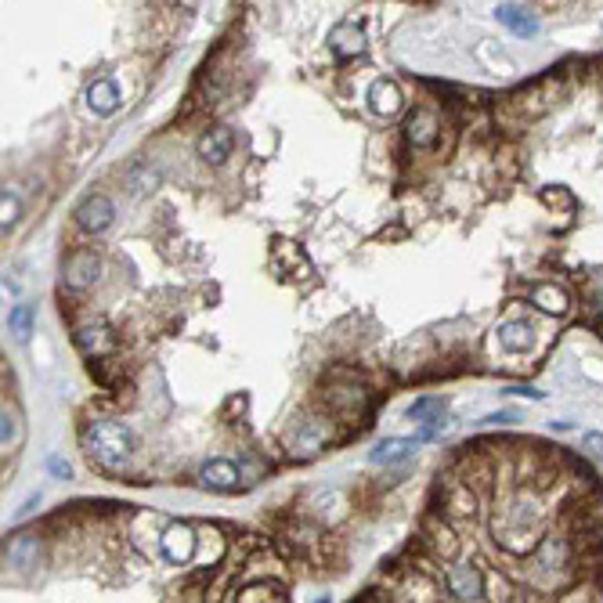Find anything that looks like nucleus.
<instances>
[{
  "label": "nucleus",
  "instance_id": "28",
  "mask_svg": "<svg viewBox=\"0 0 603 603\" xmlns=\"http://www.w3.org/2000/svg\"><path fill=\"white\" fill-rule=\"evenodd\" d=\"M156 181H159V174H156V170H148L145 163H138V166L130 170V188H134V192H152V188H156Z\"/></svg>",
  "mask_w": 603,
  "mask_h": 603
},
{
  "label": "nucleus",
  "instance_id": "4",
  "mask_svg": "<svg viewBox=\"0 0 603 603\" xmlns=\"http://www.w3.org/2000/svg\"><path fill=\"white\" fill-rule=\"evenodd\" d=\"M195 549H199V535L192 524H170L159 535V553L166 563H192Z\"/></svg>",
  "mask_w": 603,
  "mask_h": 603
},
{
  "label": "nucleus",
  "instance_id": "19",
  "mask_svg": "<svg viewBox=\"0 0 603 603\" xmlns=\"http://www.w3.org/2000/svg\"><path fill=\"white\" fill-rule=\"evenodd\" d=\"M499 344L509 355H524L531 347V326L527 322H506V326H499Z\"/></svg>",
  "mask_w": 603,
  "mask_h": 603
},
{
  "label": "nucleus",
  "instance_id": "26",
  "mask_svg": "<svg viewBox=\"0 0 603 603\" xmlns=\"http://www.w3.org/2000/svg\"><path fill=\"white\" fill-rule=\"evenodd\" d=\"M8 329H12L19 340H26V337L33 333V308H30V304H15V308L8 311Z\"/></svg>",
  "mask_w": 603,
  "mask_h": 603
},
{
  "label": "nucleus",
  "instance_id": "3",
  "mask_svg": "<svg viewBox=\"0 0 603 603\" xmlns=\"http://www.w3.org/2000/svg\"><path fill=\"white\" fill-rule=\"evenodd\" d=\"M391 599H394V603H437V599H441V589H437V581H434L427 571L412 567V571H405V574L391 585Z\"/></svg>",
  "mask_w": 603,
  "mask_h": 603
},
{
  "label": "nucleus",
  "instance_id": "13",
  "mask_svg": "<svg viewBox=\"0 0 603 603\" xmlns=\"http://www.w3.org/2000/svg\"><path fill=\"white\" fill-rule=\"evenodd\" d=\"M329 48L337 58H358L365 51V33L355 22H340L329 30Z\"/></svg>",
  "mask_w": 603,
  "mask_h": 603
},
{
  "label": "nucleus",
  "instance_id": "17",
  "mask_svg": "<svg viewBox=\"0 0 603 603\" xmlns=\"http://www.w3.org/2000/svg\"><path fill=\"white\" fill-rule=\"evenodd\" d=\"M531 304L538 308V311H545V315H567V292L560 289V285H553V282H542V285H535L531 289Z\"/></svg>",
  "mask_w": 603,
  "mask_h": 603
},
{
  "label": "nucleus",
  "instance_id": "25",
  "mask_svg": "<svg viewBox=\"0 0 603 603\" xmlns=\"http://www.w3.org/2000/svg\"><path fill=\"white\" fill-rule=\"evenodd\" d=\"M76 344H80L84 355H102V351H109V337H105L102 326H84V329L76 333Z\"/></svg>",
  "mask_w": 603,
  "mask_h": 603
},
{
  "label": "nucleus",
  "instance_id": "24",
  "mask_svg": "<svg viewBox=\"0 0 603 603\" xmlns=\"http://www.w3.org/2000/svg\"><path fill=\"white\" fill-rule=\"evenodd\" d=\"M19 441H22V423H19V412L4 405V412H0V445H4V452H8V448H15Z\"/></svg>",
  "mask_w": 603,
  "mask_h": 603
},
{
  "label": "nucleus",
  "instance_id": "10",
  "mask_svg": "<svg viewBox=\"0 0 603 603\" xmlns=\"http://www.w3.org/2000/svg\"><path fill=\"white\" fill-rule=\"evenodd\" d=\"M419 535H423V542L430 545L434 556H441V560H455V553H459V538H455V531L448 527L445 517H427Z\"/></svg>",
  "mask_w": 603,
  "mask_h": 603
},
{
  "label": "nucleus",
  "instance_id": "6",
  "mask_svg": "<svg viewBox=\"0 0 603 603\" xmlns=\"http://www.w3.org/2000/svg\"><path fill=\"white\" fill-rule=\"evenodd\" d=\"M199 484L210 488V491L231 495V491L242 488V470H238L231 459H210V463H202V470H199Z\"/></svg>",
  "mask_w": 603,
  "mask_h": 603
},
{
  "label": "nucleus",
  "instance_id": "21",
  "mask_svg": "<svg viewBox=\"0 0 603 603\" xmlns=\"http://www.w3.org/2000/svg\"><path fill=\"white\" fill-rule=\"evenodd\" d=\"M37 556H40V538H37V535H15V538L8 542V560H12L15 567L37 563Z\"/></svg>",
  "mask_w": 603,
  "mask_h": 603
},
{
  "label": "nucleus",
  "instance_id": "15",
  "mask_svg": "<svg viewBox=\"0 0 603 603\" xmlns=\"http://www.w3.org/2000/svg\"><path fill=\"white\" fill-rule=\"evenodd\" d=\"M401 87L394 84V80H376L373 87H369V105H373V112L376 116H394L398 109H401Z\"/></svg>",
  "mask_w": 603,
  "mask_h": 603
},
{
  "label": "nucleus",
  "instance_id": "11",
  "mask_svg": "<svg viewBox=\"0 0 603 603\" xmlns=\"http://www.w3.org/2000/svg\"><path fill=\"white\" fill-rule=\"evenodd\" d=\"M112 217H116V206L109 195H87L76 210V224L84 231H105L112 224Z\"/></svg>",
  "mask_w": 603,
  "mask_h": 603
},
{
  "label": "nucleus",
  "instance_id": "20",
  "mask_svg": "<svg viewBox=\"0 0 603 603\" xmlns=\"http://www.w3.org/2000/svg\"><path fill=\"white\" fill-rule=\"evenodd\" d=\"M235 603H285V592L274 581H253L235 592Z\"/></svg>",
  "mask_w": 603,
  "mask_h": 603
},
{
  "label": "nucleus",
  "instance_id": "33",
  "mask_svg": "<svg viewBox=\"0 0 603 603\" xmlns=\"http://www.w3.org/2000/svg\"><path fill=\"white\" fill-rule=\"evenodd\" d=\"M319 603H329V596H326V599H319Z\"/></svg>",
  "mask_w": 603,
  "mask_h": 603
},
{
  "label": "nucleus",
  "instance_id": "8",
  "mask_svg": "<svg viewBox=\"0 0 603 603\" xmlns=\"http://www.w3.org/2000/svg\"><path fill=\"white\" fill-rule=\"evenodd\" d=\"M98 271H102V264H98V256H94V249H76V253H69V260H66V285L69 289H76V292H84V289H91L94 282H98Z\"/></svg>",
  "mask_w": 603,
  "mask_h": 603
},
{
  "label": "nucleus",
  "instance_id": "23",
  "mask_svg": "<svg viewBox=\"0 0 603 603\" xmlns=\"http://www.w3.org/2000/svg\"><path fill=\"white\" fill-rule=\"evenodd\" d=\"M409 419L419 423V427H430V423L445 419V401L441 398H416L409 405Z\"/></svg>",
  "mask_w": 603,
  "mask_h": 603
},
{
  "label": "nucleus",
  "instance_id": "12",
  "mask_svg": "<svg viewBox=\"0 0 603 603\" xmlns=\"http://www.w3.org/2000/svg\"><path fill=\"white\" fill-rule=\"evenodd\" d=\"M416 445H419L416 437H383V441L369 452V463H373V466H398V463L412 459Z\"/></svg>",
  "mask_w": 603,
  "mask_h": 603
},
{
  "label": "nucleus",
  "instance_id": "30",
  "mask_svg": "<svg viewBox=\"0 0 603 603\" xmlns=\"http://www.w3.org/2000/svg\"><path fill=\"white\" fill-rule=\"evenodd\" d=\"M556 603H589V589L585 585H578V589H571V592H563Z\"/></svg>",
  "mask_w": 603,
  "mask_h": 603
},
{
  "label": "nucleus",
  "instance_id": "2",
  "mask_svg": "<svg viewBox=\"0 0 603 603\" xmlns=\"http://www.w3.org/2000/svg\"><path fill=\"white\" fill-rule=\"evenodd\" d=\"M445 585H448V592H452L455 599L477 603V599L484 596V571H481L477 563H470V560H452V563L445 567Z\"/></svg>",
  "mask_w": 603,
  "mask_h": 603
},
{
  "label": "nucleus",
  "instance_id": "29",
  "mask_svg": "<svg viewBox=\"0 0 603 603\" xmlns=\"http://www.w3.org/2000/svg\"><path fill=\"white\" fill-rule=\"evenodd\" d=\"M0 213H4V228H12L19 220V195L4 188V199H0Z\"/></svg>",
  "mask_w": 603,
  "mask_h": 603
},
{
  "label": "nucleus",
  "instance_id": "9",
  "mask_svg": "<svg viewBox=\"0 0 603 603\" xmlns=\"http://www.w3.org/2000/svg\"><path fill=\"white\" fill-rule=\"evenodd\" d=\"M437 134H441V120H437V112L427 109V105L412 109V116H409V123H405V138H409V145H412V148H430V145L437 141Z\"/></svg>",
  "mask_w": 603,
  "mask_h": 603
},
{
  "label": "nucleus",
  "instance_id": "27",
  "mask_svg": "<svg viewBox=\"0 0 603 603\" xmlns=\"http://www.w3.org/2000/svg\"><path fill=\"white\" fill-rule=\"evenodd\" d=\"M484 596H488L491 603H509V599H513V589H509V581H506L502 574H484Z\"/></svg>",
  "mask_w": 603,
  "mask_h": 603
},
{
  "label": "nucleus",
  "instance_id": "18",
  "mask_svg": "<svg viewBox=\"0 0 603 603\" xmlns=\"http://www.w3.org/2000/svg\"><path fill=\"white\" fill-rule=\"evenodd\" d=\"M445 509H448L452 517H473V513H477V495H473V488H470L466 481H455V484L445 491Z\"/></svg>",
  "mask_w": 603,
  "mask_h": 603
},
{
  "label": "nucleus",
  "instance_id": "22",
  "mask_svg": "<svg viewBox=\"0 0 603 603\" xmlns=\"http://www.w3.org/2000/svg\"><path fill=\"white\" fill-rule=\"evenodd\" d=\"M495 15H499V22H502L506 30H513L517 37H535V33H538V22H535V19L527 15V12L513 8V4H502V8L495 12Z\"/></svg>",
  "mask_w": 603,
  "mask_h": 603
},
{
  "label": "nucleus",
  "instance_id": "1",
  "mask_svg": "<svg viewBox=\"0 0 603 603\" xmlns=\"http://www.w3.org/2000/svg\"><path fill=\"white\" fill-rule=\"evenodd\" d=\"M84 448L91 463H98L109 473H120L134 459V434L116 419H98L84 430Z\"/></svg>",
  "mask_w": 603,
  "mask_h": 603
},
{
  "label": "nucleus",
  "instance_id": "14",
  "mask_svg": "<svg viewBox=\"0 0 603 603\" xmlns=\"http://www.w3.org/2000/svg\"><path fill=\"white\" fill-rule=\"evenodd\" d=\"M231 145H235L231 130L228 127H213V130H206L199 138V159H206L210 166H220L231 156Z\"/></svg>",
  "mask_w": 603,
  "mask_h": 603
},
{
  "label": "nucleus",
  "instance_id": "7",
  "mask_svg": "<svg viewBox=\"0 0 603 603\" xmlns=\"http://www.w3.org/2000/svg\"><path fill=\"white\" fill-rule=\"evenodd\" d=\"M535 567L538 571H549V574H556V571H567L571 567V542H567V535H542V542L535 545Z\"/></svg>",
  "mask_w": 603,
  "mask_h": 603
},
{
  "label": "nucleus",
  "instance_id": "32",
  "mask_svg": "<svg viewBox=\"0 0 603 603\" xmlns=\"http://www.w3.org/2000/svg\"><path fill=\"white\" fill-rule=\"evenodd\" d=\"M48 466H51V473H58V477H69V463H62L58 455H51Z\"/></svg>",
  "mask_w": 603,
  "mask_h": 603
},
{
  "label": "nucleus",
  "instance_id": "31",
  "mask_svg": "<svg viewBox=\"0 0 603 603\" xmlns=\"http://www.w3.org/2000/svg\"><path fill=\"white\" fill-rule=\"evenodd\" d=\"M585 448L592 455H603V434H585Z\"/></svg>",
  "mask_w": 603,
  "mask_h": 603
},
{
  "label": "nucleus",
  "instance_id": "16",
  "mask_svg": "<svg viewBox=\"0 0 603 603\" xmlns=\"http://www.w3.org/2000/svg\"><path fill=\"white\" fill-rule=\"evenodd\" d=\"M87 105L98 116H112L120 109V87H116V80H94L87 87Z\"/></svg>",
  "mask_w": 603,
  "mask_h": 603
},
{
  "label": "nucleus",
  "instance_id": "5",
  "mask_svg": "<svg viewBox=\"0 0 603 603\" xmlns=\"http://www.w3.org/2000/svg\"><path fill=\"white\" fill-rule=\"evenodd\" d=\"M326 441H329V427H326L322 419H300V423L289 430V452H292L296 459L319 455V452L326 448Z\"/></svg>",
  "mask_w": 603,
  "mask_h": 603
}]
</instances>
